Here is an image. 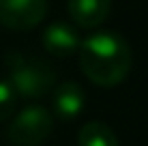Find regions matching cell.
<instances>
[{
  "instance_id": "2",
  "label": "cell",
  "mask_w": 148,
  "mask_h": 146,
  "mask_svg": "<svg viewBox=\"0 0 148 146\" xmlns=\"http://www.w3.org/2000/svg\"><path fill=\"white\" fill-rule=\"evenodd\" d=\"M4 64H7V71H9V82L15 88L17 97L39 99L43 95H47L56 84V75L52 67L37 56L9 52L4 58Z\"/></svg>"
},
{
  "instance_id": "1",
  "label": "cell",
  "mask_w": 148,
  "mask_h": 146,
  "mask_svg": "<svg viewBox=\"0 0 148 146\" xmlns=\"http://www.w3.org/2000/svg\"><path fill=\"white\" fill-rule=\"evenodd\" d=\"M79 69L97 86H116L131 71V47L112 30L92 32L79 43Z\"/></svg>"
},
{
  "instance_id": "5",
  "label": "cell",
  "mask_w": 148,
  "mask_h": 146,
  "mask_svg": "<svg viewBox=\"0 0 148 146\" xmlns=\"http://www.w3.org/2000/svg\"><path fill=\"white\" fill-rule=\"evenodd\" d=\"M41 41H43V47H45L47 54H52L56 58H69L73 54H77L82 39H79L77 30L71 26V24L54 22L43 30Z\"/></svg>"
},
{
  "instance_id": "8",
  "label": "cell",
  "mask_w": 148,
  "mask_h": 146,
  "mask_svg": "<svg viewBox=\"0 0 148 146\" xmlns=\"http://www.w3.org/2000/svg\"><path fill=\"white\" fill-rule=\"evenodd\" d=\"M77 144L79 146H118L114 129L101 120H90L82 125L77 131Z\"/></svg>"
},
{
  "instance_id": "9",
  "label": "cell",
  "mask_w": 148,
  "mask_h": 146,
  "mask_svg": "<svg viewBox=\"0 0 148 146\" xmlns=\"http://www.w3.org/2000/svg\"><path fill=\"white\" fill-rule=\"evenodd\" d=\"M17 108V93L9 80H0V123L9 120Z\"/></svg>"
},
{
  "instance_id": "7",
  "label": "cell",
  "mask_w": 148,
  "mask_h": 146,
  "mask_svg": "<svg viewBox=\"0 0 148 146\" xmlns=\"http://www.w3.org/2000/svg\"><path fill=\"white\" fill-rule=\"evenodd\" d=\"M71 22L77 28H99L108 19L112 0H69L67 4Z\"/></svg>"
},
{
  "instance_id": "3",
  "label": "cell",
  "mask_w": 148,
  "mask_h": 146,
  "mask_svg": "<svg viewBox=\"0 0 148 146\" xmlns=\"http://www.w3.org/2000/svg\"><path fill=\"white\" fill-rule=\"evenodd\" d=\"M9 120L7 142L11 146H41L54 129L52 112L41 105H28Z\"/></svg>"
},
{
  "instance_id": "4",
  "label": "cell",
  "mask_w": 148,
  "mask_h": 146,
  "mask_svg": "<svg viewBox=\"0 0 148 146\" xmlns=\"http://www.w3.org/2000/svg\"><path fill=\"white\" fill-rule=\"evenodd\" d=\"M47 13V0H0V24L9 30H30Z\"/></svg>"
},
{
  "instance_id": "6",
  "label": "cell",
  "mask_w": 148,
  "mask_h": 146,
  "mask_svg": "<svg viewBox=\"0 0 148 146\" xmlns=\"http://www.w3.org/2000/svg\"><path fill=\"white\" fill-rule=\"evenodd\" d=\"M52 105H54V114L58 120H62V123L75 120L84 112L86 93L77 82H62L54 88Z\"/></svg>"
}]
</instances>
